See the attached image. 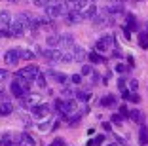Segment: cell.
Returning a JSON list of instances; mask_svg holds the SVG:
<instances>
[{"mask_svg": "<svg viewBox=\"0 0 148 146\" xmlns=\"http://www.w3.org/2000/svg\"><path fill=\"white\" fill-rule=\"evenodd\" d=\"M46 17L49 19H55V17H61V15H65L66 12H69V6L65 4V2H49L48 6H46Z\"/></svg>", "mask_w": 148, "mask_h": 146, "instance_id": "1", "label": "cell"}, {"mask_svg": "<svg viewBox=\"0 0 148 146\" xmlns=\"http://www.w3.org/2000/svg\"><path fill=\"white\" fill-rule=\"evenodd\" d=\"M91 23L95 27H101V29H103V27H110V25H112L114 17L108 13V10H106V8H103V10H97V15L91 19Z\"/></svg>", "mask_w": 148, "mask_h": 146, "instance_id": "2", "label": "cell"}, {"mask_svg": "<svg viewBox=\"0 0 148 146\" xmlns=\"http://www.w3.org/2000/svg\"><path fill=\"white\" fill-rule=\"evenodd\" d=\"M42 53L46 59L49 61V63H61L63 59V49H59V47H49V49H42Z\"/></svg>", "mask_w": 148, "mask_h": 146, "instance_id": "3", "label": "cell"}, {"mask_svg": "<svg viewBox=\"0 0 148 146\" xmlns=\"http://www.w3.org/2000/svg\"><path fill=\"white\" fill-rule=\"evenodd\" d=\"M25 30H27V27L23 25V21L15 15V19H12V25H10V34L12 36H23Z\"/></svg>", "mask_w": 148, "mask_h": 146, "instance_id": "4", "label": "cell"}, {"mask_svg": "<svg viewBox=\"0 0 148 146\" xmlns=\"http://www.w3.org/2000/svg\"><path fill=\"white\" fill-rule=\"evenodd\" d=\"M65 21L69 23V25H78V23L84 21V13L80 12V10H69V12L65 13Z\"/></svg>", "mask_w": 148, "mask_h": 146, "instance_id": "5", "label": "cell"}, {"mask_svg": "<svg viewBox=\"0 0 148 146\" xmlns=\"http://www.w3.org/2000/svg\"><path fill=\"white\" fill-rule=\"evenodd\" d=\"M31 110H32V116H36V118H46L49 112H51V106H49V104H46V103H38V104H34Z\"/></svg>", "mask_w": 148, "mask_h": 146, "instance_id": "6", "label": "cell"}, {"mask_svg": "<svg viewBox=\"0 0 148 146\" xmlns=\"http://www.w3.org/2000/svg\"><path fill=\"white\" fill-rule=\"evenodd\" d=\"M4 61L8 66H15V64L21 61V57H19V49H8V51L4 53Z\"/></svg>", "mask_w": 148, "mask_h": 146, "instance_id": "7", "label": "cell"}, {"mask_svg": "<svg viewBox=\"0 0 148 146\" xmlns=\"http://www.w3.org/2000/svg\"><path fill=\"white\" fill-rule=\"evenodd\" d=\"M70 53H72V59H74V63H82V64H84V59L87 57L86 49H84L82 46H76V44H74V46L70 47Z\"/></svg>", "mask_w": 148, "mask_h": 146, "instance_id": "8", "label": "cell"}, {"mask_svg": "<svg viewBox=\"0 0 148 146\" xmlns=\"http://www.w3.org/2000/svg\"><path fill=\"white\" fill-rule=\"evenodd\" d=\"M74 46V36L72 34H59V49H70V47Z\"/></svg>", "mask_w": 148, "mask_h": 146, "instance_id": "9", "label": "cell"}, {"mask_svg": "<svg viewBox=\"0 0 148 146\" xmlns=\"http://www.w3.org/2000/svg\"><path fill=\"white\" fill-rule=\"evenodd\" d=\"M10 91H12V95H13V97H17V99H21L23 95H27V93H29L27 89H23V87L19 86V82H17V80H13V82H12V86H10Z\"/></svg>", "mask_w": 148, "mask_h": 146, "instance_id": "10", "label": "cell"}, {"mask_svg": "<svg viewBox=\"0 0 148 146\" xmlns=\"http://www.w3.org/2000/svg\"><path fill=\"white\" fill-rule=\"evenodd\" d=\"M129 118L131 121H135V123H144V112L143 110H139V108H133V110H129Z\"/></svg>", "mask_w": 148, "mask_h": 146, "instance_id": "11", "label": "cell"}, {"mask_svg": "<svg viewBox=\"0 0 148 146\" xmlns=\"http://www.w3.org/2000/svg\"><path fill=\"white\" fill-rule=\"evenodd\" d=\"M99 104L103 108H114V106H118V99L114 95H106V97H103V99L99 101Z\"/></svg>", "mask_w": 148, "mask_h": 146, "instance_id": "12", "label": "cell"}, {"mask_svg": "<svg viewBox=\"0 0 148 146\" xmlns=\"http://www.w3.org/2000/svg\"><path fill=\"white\" fill-rule=\"evenodd\" d=\"M48 76H51L57 84H66V80H69V76L65 72H59V70H48Z\"/></svg>", "mask_w": 148, "mask_h": 146, "instance_id": "13", "label": "cell"}, {"mask_svg": "<svg viewBox=\"0 0 148 146\" xmlns=\"http://www.w3.org/2000/svg\"><path fill=\"white\" fill-rule=\"evenodd\" d=\"M82 13H84V19L91 21V19L97 15V6H95V4H87V6H86V10H84Z\"/></svg>", "mask_w": 148, "mask_h": 146, "instance_id": "14", "label": "cell"}, {"mask_svg": "<svg viewBox=\"0 0 148 146\" xmlns=\"http://www.w3.org/2000/svg\"><path fill=\"white\" fill-rule=\"evenodd\" d=\"M106 10H108V13L112 15V17H114V15H122V13H125V10H123V4H122V2H116V4L108 6Z\"/></svg>", "mask_w": 148, "mask_h": 146, "instance_id": "15", "label": "cell"}, {"mask_svg": "<svg viewBox=\"0 0 148 146\" xmlns=\"http://www.w3.org/2000/svg\"><path fill=\"white\" fill-rule=\"evenodd\" d=\"M139 142L143 146L148 144V127L144 123H140V127H139Z\"/></svg>", "mask_w": 148, "mask_h": 146, "instance_id": "16", "label": "cell"}, {"mask_svg": "<svg viewBox=\"0 0 148 146\" xmlns=\"http://www.w3.org/2000/svg\"><path fill=\"white\" fill-rule=\"evenodd\" d=\"M12 13L8 12V10H2V12H0V23H2V25L6 27V29H10V25H12Z\"/></svg>", "mask_w": 148, "mask_h": 146, "instance_id": "17", "label": "cell"}, {"mask_svg": "<svg viewBox=\"0 0 148 146\" xmlns=\"http://www.w3.org/2000/svg\"><path fill=\"white\" fill-rule=\"evenodd\" d=\"M19 142H21L23 146H36V141L29 133H21L19 135Z\"/></svg>", "mask_w": 148, "mask_h": 146, "instance_id": "18", "label": "cell"}, {"mask_svg": "<svg viewBox=\"0 0 148 146\" xmlns=\"http://www.w3.org/2000/svg\"><path fill=\"white\" fill-rule=\"evenodd\" d=\"M12 112H13V104L10 101H4V103L0 104V116H8Z\"/></svg>", "mask_w": 148, "mask_h": 146, "instance_id": "19", "label": "cell"}, {"mask_svg": "<svg viewBox=\"0 0 148 146\" xmlns=\"http://www.w3.org/2000/svg\"><path fill=\"white\" fill-rule=\"evenodd\" d=\"M87 59L91 61L93 64H101V63H105V57L101 55V53H97V51H93V53H87Z\"/></svg>", "mask_w": 148, "mask_h": 146, "instance_id": "20", "label": "cell"}, {"mask_svg": "<svg viewBox=\"0 0 148 146\" xmlns=\"http://www.w3.org/2000/svg\"><path fill=\"white\" fill-rule=\"evenodd\" d=\"M74 97L78 101H84V103H86V101H89L91 93H89V91H84V89H78V91H74Z\"/></svg>", "mask_w": 148, "mask_h": 146, "instance_id": "21", "label": "cell"}, {"mask_svg": "<svg viewBox=\"0 0 148 146\" xmlns=\"http://www.w3.org/2000/svg\"><path fill=\"white\" fill-rule=\"evenodd\" d=\"M46 44H48L49 47H57L59 46V34H49L48 38H46Z\"/></svg>", "mask_w": 148, "mask_h": 146, "instance_id": "22", "label": "cell"}, {"mask_svg": "<svg viewBox=\"0 0 148 146\" xmlns=\"http://www.w3.org/2000/svg\"><path fill=\"white\" fill-rule=\"evenodd\" d=\"M19 57L23 61H34V53L29 51V49H19Z\"/></svg>", "mask_w": 148, "mask_h": 146, "instance_id": "23", "label": "cell"}, {"mask_svg": "<svg viewBox=\"0 0 148 146\" xmlns=\"http://www.w3.org/2000/svg\"><path fill=\"white\" fill-rule=\"evenodd\" d=\"M101 40L105 42V46L108 47V49H110L112 46H116V36H112V34H106V36H103Z\"/></svg>", "mask_w": 148, "mask_h": 146, "instance_id": "24", "label": "cell"}, {"mask_svg": "<svg viewBox=\"0 0 148 146\" xmlns=\"http://www.w3.org/2000/svg\"><path fill=\"white\" fill-rule=\"evenodd\" d=\"M139 46L143 47V49H148V34L146 32H140L139 34Z\"/></svg>", "mask_w": 148, "mask_h": 146, "instance_id": "25", "label": "cell"}, {"mask_svg": "<svg viewBox=\"0 0 148 146\" xmlns=\"http://www.w3.org/2000/svg\"><path fill=\"white\" fill-rule=\"evenodd\" d=\"M34 84H36L38 87H42V89H44V87H46V76L38 72V74H36V78H34Z\"/></svg>", "mask_w": 148, "mask_h": 146, "instance_id": "26", "label": "cell"}, {"mask_svg": "<svg viewBox=\"0 0 148 146\" xmlns=\"http://www.w3.org/2000/svg\"><path fill=\"white\" fill-rule=\"evenodd\" d=\"M80 120H82V114H74L72 118H69V121H66V123H69L70 127H76V125L80 123Z\"/></svg>", "mask_w": 148, "mask_h": 146, "instance_id": "27", "label": "cell"}, {"mask_svg": "<svg viewBox=\"0 0 148 146\" xmlns=\"http://www.w3.org/2000/svg\"><path fill=\"white\" fill-rule=\"evenodd\" d=\"M106 49H108V47H106V46H105V42L99 38V40L95 42V51H97V53H105Z\"/></svg>", "mask_w": 148, "mask_h": 146, "instance_id": "28", "label": "cell"}, {"mask_svg": "<svg viewBox=\"0 0 148 146\" xmlns=\"http://www.w3.org/2000/svg\"><path fill=\"white\" fill-rule=\"evenodd\" d=\"M110 121H112L114 125H122V123H123V116H122V114H112Z\"/></svg>", "mask_w": 148, "mask_h": 146, "instance_id": "29", "label": "cell"}, {"mask_svg": "<svg viewBox=\"0 0 148 146\" xmlns=\"http://www.w3.org/2000/svg\"><path fill=\"white\" fill-rule=\"evenodd\" d=\"M61 63H74V59H72V53H70V49H69V51H63V59H61Z\"/></svg>", "mask_w": 148, "mask_h": 146, "instance_id": "30", "label": "cell"}, {"mask_svg": "<svg viewBox=\"0 0 148 146\" xmlns=\"http://www.w3.org/2000/svg\"><path fill=\"white\" fill-rule=\"evenodd\" d=\"M127 101H131V103H135V104H139L140 103V97L135 93V91H131L129 93V97H127Z\"/></svg>", "mask_w": 148, "mask_h": 146, "instance_id": "31", "label": "cell"}, {"mask_svg": "<svg viewBox=\"0 0 148 146\" xmlns=\"http://www.w3.org/2000/svg\"><path fill=\"white\" fill-rule=\"evenodd\" d=\"M93 72V69H91V64H82V76H89V74Z\"/></svg>", "mask_w": 148, "mask_h": 146, "instance_id": "32", "label": "cell"}, {"mask_svg": "<svg viewBox=\"0 0 148 146\" xmlns=\"http://www.w3.org/2000/svg\"><path fill=\"white\" fill-rule=\"evenodd\" d=\"M49 2H51V0H32V4H34L36 8H46Z\"/></svg>", "mask_w": 148, "mask_h": 146, "instance_id": "33", "label": "cell"}, {"mask_svg": "<svg viewBox=\"0 0 148 146\" xmlns=\"http://www.w3.org/2000/svg\"><path fill=\"white\" fill-rule=\"evenodd\" d=\"M61 93H63V97H66V99H72V97H74V89H72V87H65Z\"/></svg>", "mask_w": 148, "mask_h": 146, "instance_id": "34", "label": "cell"}, {"mask_svg": "<svg viewBox=\"0 0 148 146\" xmlns=\"http://www.w3.org/2000/svg\"><path fill=\"white\" fill-rule=\"evenodd\" d=\"M91 142H93V146H101L103 142H105V135H97V137L93 138Z\"/></svg>", "mask_w": 148, "mask_h": 146, "instance_id": "35", "label": "cell"}, {"mask_svg": "<svg viewBox=\"0 0 148 146\" xmlns=\"http://www.w3.org/2000/svg\"><path fill=\"white\" fill-rule=\"evenodd\" d=\"M70 82L76 84V86H78V84H82V74H72V76H70Z\"/></svg>", "mask_w": 148, "mask_h": 146, "instance_id": "36", "label": "cell"}, {"mask_svg": "<svg viewBox=\"0 0 148 146\" xmlns=\"http://www.w3.org/2000/svg\"><path fill=\"white\" fill-rule=\"evenodd\" d=\"M116 72H120V74L127 72V66H125V64H122V63H120V64H116Z\"/></svg>", "mask_w": 148, "mask_h": 146, "instance_id": "37", "label": "cell"}, {"mask_svg": "<svg viewBox=\"0 0 148 146\" xmlns=\"http://www.w3.org/2000/svg\"><path fill=\"white\" fill-rule=\"evenodd\" d=\"M137 87H139V82H137V80H129V89L137 91Z\"/></svg>", "mask_w": 148, "mask_h": 146, "instance_id": "38", "label": "cell"}, {"mask_svg": "<svg viewBox=\"0 0 148 146\" xmlns=\"http://www.w3.org/2000/svg\"><path fill=\"white\" fill-rule=\"evenodd\" d=\"M8 76H10L8 70H6V69H0V82H4V80H6Z\"/></svg>", "mask_w": 148, "mask_h": 146, "instance_id": "39", "label": "cell"}, {"mask_svg": "<svg viewBox=\"0 0 148 146\" xmlns=\"http://www.w3.org/2000/svg\"><path fill=\"white\" fill-rule=\"evenodd\" d=\"M120 114H122L123 118H127V116H129V110H127V106H120Z\"/></svg>", "mask_w": 148, "mask_h": 146, "instance_id": "40", "label": "cell"}, {"mask_svg": "<svg viewBox=\"0 0 148 146\" xmlns=\"http://www.w3.org/2000/svg\"><path fill=\"white\" fill-rule=\"evenodd\" d=\"M118 87H120V89H125V78H120V80H118Z\"/></svg>", "mask_w": 148, "mask_h": 146, "instance_id": "41", "label": "cell"}, {"mask_svg": "<svg viewBox=\"0 0 148 146\" xmlns=\"http://www.w3.org/2000/svg\"><path fill=\"white\" fill-rule=\"evenodd\" d=\"M114 137H116V142H118L120 146H123V144H125V141L122 138V135H114Z\"/></svg>", "mask_w": 148, "mask_h": 146, "instance_id": "42", "label": "cell"}, {"mask_svg": "<svg viewBox=\"0 0 148 146\" xmlns=\"http://www.w3.org/2000/svg\"><path fill=\"white\" fill-rule=\"evenodd\" d=\"M91 76H93V84H97V82H101V76L97 72H91Z\"/></svg>", "mask_w": 148, "mask_h": 146, "instance_id": "43", "label": "cell"}, {"mask_svg": "<svg viewBox=\"0 0 148 146\" xmlns=\"http://www.w3.org/2000/svg\"><path fill=\"white\" fill-rule=\"evenodd\" d=\"M38 129H40V131H46V129H49V123H48V121H46V123H40Z\"/></svg>", "mask_w": 148, "mask_h": 146, "instance_id": "44", "label": "cell"}, {"mask_svg": "<svg viewBox=\"0 0 148 146\" xmlns=\"http://www.w3.org/2000/svg\"><path fill=\"white\" fill-rule=\"evenodd\" d=\"M51 146H65V142H63V141H61V138H57V141H55V142H53V144H51Z\"/></svg>", "mask_w": 148, "mask_h": 146, "instance_id": "45", "label": "cell"}, {"mask_svg": "<svg viewBox=\"0 0 148 146\" xmlns=\"http://www.w3.org/2000/svg\"><path fill=\"white\" fill-rule=\"evenodd\" d=\"M112 57H122V51L120 49H112Z\"/></svg>", "mask_w": 148, "mask_h": 146, "instance_id": "46", "label": "cell"}, {"mask_svg": "<svg viewBox=\"0 0 148 146\" xmlns=\"http://www.w3.org/2000/svg\"><path fill=\"white\" fill-rule=\"evenodd\" d=\"M0 101H2V103H4V101H8V97H6V93L2 89H0Z\"/></svg>", "mask_w": 148, "mask_h": 146, "instance_id": "47", "label": "cell"}, {"mask_svg": "<svg viewBox=\"0 0 148 146\" xmlns=\"http://www.w3.org/2000/svg\"><path fill=\"white\" fill-rule=\"evenodd\" d=\"M103 127H105L106 131H110V123H108V121H105V123H103Z\"/></svg>", "mask_w": 148, "mask_h": 146, "instance_id": "48", "label": "cell"}, {"mask_svg": "<svg viewBox=\"0 0 148 146\" xmlns=\"http://www.w3.org/2000/svg\"><path fill=\"white\" fill-rule=\"evenodd\" d=\"M106 146H120V144H118V142L114 141V142H108V144H106Z\"/></svg>", "mask_w": 148, "mask_h": 146, "instance_id": "49", "label": "cell"}, {"mask_svg": "<svg viewBox=\"0 0 148 146\" xmlns=\"http://www.w3.org/2000/svg\"><path fill=\"white\" fill-rule=\"evenodd\" d=\"M6 2H12V4H17L19 0H6Z\"/></svg>", "mask_w": 148, "mask_h": 146, "instance_id": "50", "label": "cell"}, {"mask_svg": "<svg viewBox=\"0 0 148 146\" xmlns=\"http://www.w3.org/2000/svg\"><path fill=\"white\" fill-rule=\"evenodd\" d=\"M114 2H120V0H114Z\"/></svg>", "mask_w": 148, "mask_h": 146, "instance_id": "51", "label": "cell"}, {"mask_svg": "<svg viewBox=\"0 0 148 146\" xmlns=\"http://www.w3.org/2000/svg\"><path fill=\"white\" fill-rule=\"evenodd\" d=\"M0 146H2V142H0Z\"/></svg>", "mask_w": 148, "mask_h": 146, "instance_id": "52", "label": "cell"}, {"mask_svg": "<svg viewBox=\"0 0 148 146\" xmlns=\"http://www.w3.org/2000/svg\"><path fill=\"white\" fill-rule=\"evenodd\" d=\"M120 2H123V0H120Z\"/></svg>", "mask_w": 148, "mask_h": 146, "instance_id": "53", "label": "cell"}]
</instances>
